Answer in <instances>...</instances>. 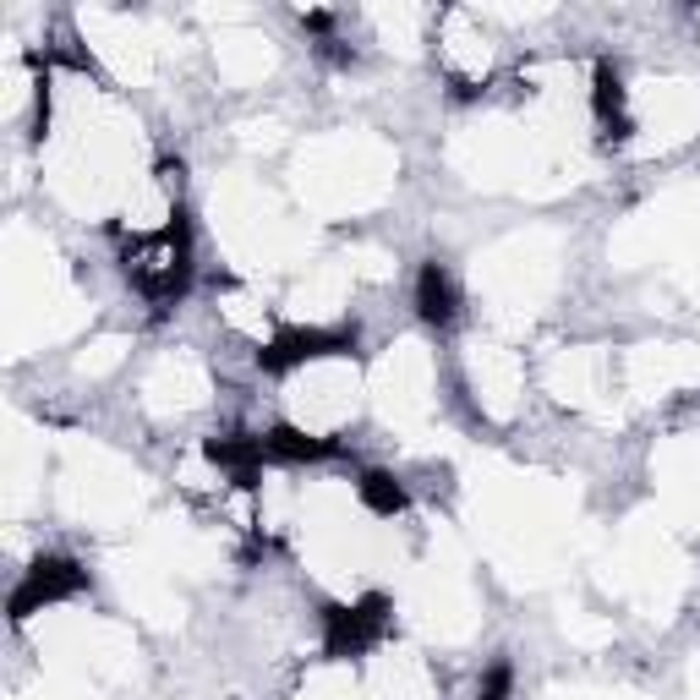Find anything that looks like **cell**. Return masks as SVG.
<instances>
[{
  "instance_id": "cell-1",
  "label": "cell",
  "mask_w": 700,
  "mask_h": 700,
  "mask_svg": "<svg viewBox=\"0 0 700 700\" xmlns=\"http://www.w3.org/2000/svg\"><path fill=\"white\" fill-rule=\"evenodd\" d=\"M416 307H422V318L433 323H448L454 318V285H448V274L438 263H427L422 268V285H416Z\"/></svg>"
},
{
  "instance_id": "cell-2",
  "label": "cell",
  "mask_w": 700,
  "mask_h": 700,
  "mask_svg": "<svg viewBox=\"0 0 700 700\" xmlns=\"http://www.w3.org/2000/svg\"><path fill=\"white\" fill-rule=\"evenodd\" d=\"M362 499H367L378 514H394L400 504H405L400 482H394V476H383V471H367V476H362Z\"/></svg>"
}]
</instances>
